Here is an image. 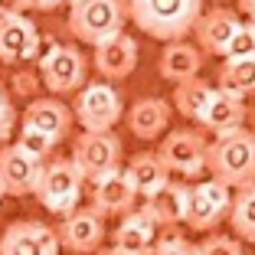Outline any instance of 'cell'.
<instances>
[{"mask_svg": "<svg viewBox=\"0 0 255 255\" xmlns=\"http://www.w3.org/2000/svg\"><path fill=\"white\" fill-rule=\"evenodd\" d=\"M137 69V43L125 30L95 43V72L105 82H121Z\"/></svg>", "mask_w": 255, "mask_h": 255, "instance_id": "4fadbf2b", "label": "cell"}, {"mask_svg": "<svg viewBox=\"0 0 255 255\" xmlns=\"http://www.w3.org/2000/svg\"><path fill=\"white\" fill-rule=\"evenodd\" d=\"M134 200H137V193H134V187L128 183V177H125V170H112V173H105V177H98L95 180V187H92V210L98 213V216H125V213H131L134 210Z\"/></svg>", "mask_w": 255, "mask_h": 255, "instance_id": "2e32d148", "label": "cell"}, {"mask_svg": "<svg viewBox=\"0 0 255 255\" xmlns=\"http://www.w3.org/2000/svg\"><path fill=\"white\" fill-rule=\"evenodd\" d=\"M16 147L23 150V154H30L33 160H39V164H46V157L53 154L56 144L49 141V137H43L39 131H30V128H20V137H16Z\"/></svg>", "mask_w": 255, "mask_h": 255, "instance_id": "484cf974", "label": "cell"}, {"mask_svg": "<svg viewBox=\"0 0 255 255\" xmlns=\"http://www.w3.org/2000/svg\"><path fill=\"white\" fill-rule=\"evenodd\" d=\"M39 79L53 95H72L85 85V75H89V62L85 56L75 49V46H56L53 53L39 59Z\"/></svg>", "mask_w": 255, "mask_h": 255, "instance_id": "9c48e42d", "label": "cell"}, {"mask_svg": "<svg viewBox=\"0 0 255 255\" xmlns=\"http://www.w3.org/2000/svg\"><path fill=\"white\" fill-rule=\"evenodd\" d=\"M242 121H246L242 98L216 89L210 95V102H206V108H203L196 125H200L203 131H213V134H226V131H233V128H242Z\"/></svg>", "mask_w": 255, "mask_h": 255, "instance_id": "ffe728a7", "label": "cell"}, {"mask_svg": "<svg viewBox=\"0 0 255 255\" xmlns=\"http://www.w3.org/2000/svg\"><path fill=\"white\" fill-rule=\"evenodd\" d=\"M125 177L128 183L134 187L137 196H154L164 183H170V173H167V167L160 164V157L154 154V150H144V154H134V157L128 160L125 167Z\"/></svg>", "mask_w": 255, "mask_h": 255, "instance_id": "44dd1931", "label": "cell"}, {"mask_svg": "<svg viewBox=\"0 0 255 255\" xmlns=\"http://www.w3.org/2000/svg\"><path fill=\"white\" fill-rule=\"evenodd\" d=\"M39 170H43V164L33 160L30 154H23L16 144L0 147V187L7 196H33Z\"/></svg>", "mask_w": 255, "mask_h": 255, "instance_id": "5bb4252c", "label": "cell"}, {"mask_svg": "<svg viewBox=\"0 0 255 255\" xmlns=\"http://www.w3.org/2000/svg\"><path fill=\"white\" fill-rule=\"evenodd\" d=\"M16 128V112H13V102L7 98V92H0V147L10 141Z\"/></svg>", "mask_w": 255, "mask_h": 255, "instance_id": "f546056e", "label": "cell"}, {"mask_svg": "<svg viewBox=\"0 0 255 255\" xmlns=\"http://www.w3.org/2000/svg\"><path fill=\"white\" fill-rule=\"evenodd\" d=\"M236 3H239V10H242V13H255V0H236Z\"/></svg>", "mask_w": 255, "mask_h": 255, "instance_id": "836d02e7", "label": "cell"}, {"mask_svg": "<svg viewBox=\"0 0 255 255\" xmlns=\"http://www.w3.org/2000/svg\"><path fill=\"white\" fill-rule=\"evenodd\" d=\"M147 210L160 229H177L187 223V206H190V187L187 183H164L154 196H147Z\"/></svg>", "mask_w": 255, "mask_h": 255, "instance_id": "d6986e66", "label": "cell"}, {"mask_svg": "<svg viewBox=\"0 0 255 255\" xmlns=\"http://www.w3.org/2000/svg\"><path fill=\"white\" fill-rule=\"evenodd\" d=\"M252 125H255V108H252Z\"/></svg>", "mask_w": 255, "mask_h": 255, "instance_id": "ab89813d", "label": "cell"}, {"mask_svg": "<svg viewBox=\"0 0 255 255\" xmlns=\"http://www.w3.org/2000/svg\"><path fill=\"white\" fill-rule=\"evenodd\" d=\"M59 249L56 226L36 219H16L0 236V255H59Z\"/></svg>", "mask_w": 255, "mask_h": 255, "instance_id": "30bf717a", "label": "cell"}, {"mask_svg": "<svg viewBox=\"0 0 255 255\" xmlns=\"http://www.w3.org/2000/svg\"><path fill=\"white\" fill-rule=\"evenodd\" d=\"M213 3H216V7H226V3H229V0H213Z\"/></svg>", "mask_w": 255, "mask_h": 255, "instance_id": "d590c367", "label": "cell"}, {"mask_svg": "<svg viewBox=\"0 0 255 255\" xmlns=\"http://www.w3.org/2000/svg\"><path fill=\"white\" fill-rule=\"evenodd\" d=\"M242 26H246V30H249V36L255 39V13H249V23H242Z\"/></svg>", "mask_w": 255, "mask_h": 255, "instance_id": "e575fe53", "label": "cell"}, {"mask_svg": "<svg viewBox=\"0 0 255 255\" xmlns=\"http://www.w3.org/2000/svg\"><path fill=\"white\" fill-rule=\"evenodd\" d=\"M219 92H229V95H255V53L252 56H239V59H226L216 72Z\"/></svg>", "mask_w": 255, "mask_h": 255, "instance_id": "603a6c76", "label": "cell"}, {"mask_svg": "<svg viewBox=\"0 0 255 255\" xmlns=\"http://www.w3.org/2000/svg\"><path fill=\"white\" fill-rule=\"evenodd\" d=\"M213 92L216 89H213L210 82H203L200 75H193L187 82H177V89H173V108L187 121H200V115H203V108H206Z\"/></svg>", "mask_w": 255, "mask_h": 255, "instance_id": "cb8c5ba5", "label": "cell"}, {"mask_svg": "<svg viewBox=\"0 0 255 255\" xmlns=\"http://www.w3.org/2000/svg\"><path fill=\"white\" fill-rule=\"evenodd\" d=\"M167 125H170V102L167 98H157V95L137 98L134 105H131V112H128V128L141 141L160 137Z\"/></svg>", "mask_w": 255, "mask_h": 255, "instance_id": "ac0fdd59", "label": "cell"}, {"mask_svg": "<svg viewBox=\"0 0 255 255\" xmlns=\"http://www.w3.org/2000/svg\"><path fill=\"white\" fill-rule=\"evenodd\" d=\"M128 3L125 0H72L69 3V33L79 43H102L125 30Z\"/></svg>", "mask_w": 255, "mask_h": 255, "instance_id": "3957f363", "label": "cell"}, {"mask_svg": "<svg viewBox=\"0 0 255 255\" xmlns=\"http://www.w3.org/2000/svg\"><path fill=\"white\" fill-rule=\"evenodd\" d=\"M193 255H246V252L229 236H210L203 246H193Z\"/></svg>", "mask_w": 255, "mask_h": 255, "instance_id": "83f0119b", "label": "cell"}, {"mask_svg": "<svg viewBox=\"0 0 255 255\" xmlns=\"http://www.w3.org/2000/svg\"><path fill=\"white\" fill-rule=\"evenodd\" d=\"M242 23L239 16L233 13L229 7H213V10H203L200 20L193 23V36H196V49H206L213 56H223L226 43L239 30Z\"/></svg>", "mask_w": 255, "mask_h": 255, "instance_id": "e0dca14e", "label": "cell"}, {"mask_svg": "<svg viewBox=\"0 0 255 255\" xmlns=\"http://www.w3.org/2000/svg\"><path fill=\"white\" fill-rule=\"evenodd\" d=\"M36 85H39V75L36 72H16L13 75V89H16V95H33L36 92Z\"/></svg>", "mask_w": 255, "mask_h": 255, "instance_id": "4dcf8cb0", "label": "cell"}, {"mask_svg": "<svg viewBox=\"0 0 255 255\" xmlns=\"http://www.w3.org/2000/svg\"><path fill=\"white\" fill-rule=\"evenodd\" d=\"M20 128H30V131H39L43 137H49L53 144L66 141L69 137V128H72V112L62 105L59 98H36L26 105L20 118Z\"/></svg>", "mask_w": 255, "mask_h": 255, "instance_id": "9a60e30c", "label": "cell"}, {"mask_svg": "<svg viewBox=\"0 0 255 255\" xmlns=\"http://www.w3.org/2000/svg\"><path fill=\"white\" fill-rule=\"evenodd\" d=\"M154 154H157L160 164L167 167V173L200 177V170H206V141H203L200 131H190V128L170 131Z\"/></svg>", "mask_w": 255, "mask_h": 255, "instance_id": "52a82bcc", "label": "cell"}, {"mask_svg": "<svg viewBox=\"0 0 255 255\" xmlns=\"http://www.w3.org/2000/svg\"><path fill=\"white\" fill-rule=\"evenodd\" d=\"M128 20L154 39H183L193 33V23L203 13V0H125Z\"/></svg>", "mask_w": 255, "mask_h": 255, "instance_id": "6da1fadb", "label": "cell"}, {"mask_svg": "<svg viewBox=\"0 0 255 255\" xmlns=\"http://www.w3.org/2000/svg\"><path fill=\"white\" fill-rule=\"evenodd\" d=\"M62 3H72V0H62Z\"/></svg>", "mask_w": 255, "mask_h": 255, "instance_id": "60d3db41", "label": "cell"}, {"mask_svg": "<svg viewBox=\"0 0 255 255\" xmlns=\"http://www.w3.org/2000/svg\"><path fill=\"white\" fill-rule=\"evenodd\" d=\"M72 164L82 173V180L95 183L98 177H105V173L121 167V141L112 131H82L75 137Z\"/></svg>", "mask_w": 255, "mask_h": 255, "instance_id": "8992f818", "label": "cell"}, {"mask_svg": "<svg viewBox=\"0 0 255 255\" xmlns=\"http://www.w3.org/2000/svg\"><path fill=\"white\" fill-rule=\"evenodd\" d=\"M82 183H85L82 173L75 170L72 160H53V164H43L33 196H36L39 206H46L49 213H62V216H69L72 210H79Z\"/></svg>", "mask_w": 255, "mask_h": 255, "instance_id": "277c9868", "label": "cell"}, {"mask_svg": "<svg viewBox=\"0 0 255 255\" xmlns=\"http://www.w3.org/2000/svg\"><path fill=\"white\" fill-rule=\"evenodd\" d=\"M56 236H59V246H66L69 252L92 255L105 242V216H98L95 210H72L56 226Z\"/></svg>", "mask_w": 255, "mask_h": 255, "instance_id": "8fae6325", "label": "cell"}, {"mask_svg": "<svg viewBox=\"0 0 255 255\" xmlns=\"http://www.w3.org/2000/svg\"><path fill=\"white\" fill-rule=\"evenodd\" d=\"M147 255H193V246H190L180 233L164 229V233L154 239V246L147 249Z\"/></svg>", "mask_w": 255, "mask_h": 255, "instance_id": "4316f807", "label": "cell"}, {"mask_svg": "<svg viewBox=\"0 0 255 255\" xmlns=\"http://www.w3.org/2000/svg\"><path fill=\"white\" fill-rule=\"evenodd\" d=\"M200 66H203L200 49L193 43H187V39H173V43L164 46V53H160V75L173 85L200 75Z\"/></svg>", "mask_w": 255, "mask_h": 255, "instance_id": "7402d4cb", "label": "cell"}, {"mask_svg": "<svg viewBox=\"0 0 255 255\" xmlns=\"http://www.w3.org/2000/svg\"><path fill=\"white\" fill-rule=\"evenodd\" d=\"M26 13V3L23 0H0V20L3 16H23Z\"/></svg>", "mask_w": 255, "mask_h": 255, "instance_id": "1f68e13d", "label": "cell"}, {"mask_svg": "<svg viewBox=\"0 0 255 255\" xmlns=\"http://www.w3.org/2000/svg\"><path fill=\"white\" fill-rule=\"evenodd\" d=\"M92 255H112V249H108V252H102V249H98V252H92Z\"/></svg>", "mask_w": 255, "mask_h": 255, "instance_id": "8d00e7d4", "label": "cell"}, {"mask_svg": "<svg viewBox=\"0 0 255 255\" xmlns=\"http://www.w3.org/2000/svg\"><path fill=\"white\" fill-rule=\"evenodd\" d=\"M255 53V39L249 36V30L246 26H239V30L229 36V43H226V49H223V56L226 59H239V56H252Z\"/></svg>", "mask_w": 255, "mask_h": 255, "instance_id": "f1b7e54d", "label": "cell"}, {"mask_svg": "<svg viewBox=\"0 0 255 255\" xmlns=\"http://www.w3.org/2000/svg\"><path fill=\"white\" fill-rule=\"evenodd\" d=\"M39 59V30L30 16H3L0 20V62L16 66V62Z\"/></svg>", "mask_w": 255, "mask_h": 255, "instance_id": "7c38bea8", "label": "cell"}, {"mask_svg": "<svg viewBox=\"0 0 255 255\" xmlns=\"http://www.w3.org/2000/svg\"><path fill=\"white\" fill-rule=\"evenodd\" d=\"M206 170L229 190L255 183V131L233 128L226 134H216V141L206 144Z\"/></svg>", "mask_w": 255, "mask_h": 255, "instance_id": "7a4b0ae2", "label": "cell"}, {"mask_svg": "<svg viewBox=\"0 0 255 255\" xmlns=\"http://www.w3.org/2000/svg\"><path fill=\"white\" fill-rule=\"evenodd\" d=\"M3 196H7V193H3V187H0V200H3Z\"/></svg>", "mask_w": 255, "mask_h": 255, "instance_id": "f35d334b", "label": "cell"}, {"mask_svg": "<svg viewBox=\"0 0 255 255\" xmlns=\"http://www.w3.org/2000/svg\"><path fill=\"white\" fill-rule=\"evenodd\" d=\"M229 223H233L236 236L246 242H255V183L239 187V193L233 196L229 206Z\"/></svg>", "mask_w": 255, "mask_h": 255, "instance_id": "d4e9b609", "label": "cell"}, {"mask_svg": "<svg viewBox=\"0 0 255 255\" xmlns=\"http://www.w3.org/2000/svg\"><path fill=\"white\" fill-rule=\"evenodd\" d=\"M26 10H39V13H53L56 7H62V0H23Z\"/></svg>", "mask_w": 255, "mask_h": 255, "instance_id": "d6a6232c", "label": "cell"}, {"mask_svg": "<svg viewBox=\"0 0 255 255\" xmlns=\"http://www.w3.org/2000/svg\"><path fill=\"white\" fill-rule=\"evenodd\" d=\"M233 190L219 180H203L190 187V206H187V226L193 233H210L229 216Z\"/></svg>", "mask_w": 255, "mask_h": 255, "instance_id": "ba28073f", "label": "cell"}, {"mask_svg": "<svg viewBox=\"0 0 255 255\" xmlns=\"http://www.w3.org/2000/svg\"><path fill=\"white\" fill-rule=\"evenodd\" d=\"M112 255H128V252H115V249H112Z\"/></svg>", "mask_w": 255, "mask_h": 255, "instance_id": "74e56055", "label": "cell"}, {"mask_svg": "<svg viewBox=\"0 0 255 255\" xmlns=\"http://www.w3.org/2000/svg\"><path fill=\"white\" fill-rule=\"evenodd\" d=\"M72 121L85 128V131H112L121 121V95L112 82H92L82 85L75 95Z\"/></svg>", "mask_w": 255, "mask_h": 255, "instance_id": "5b68a950", "label": "cell"}]
</instances>
